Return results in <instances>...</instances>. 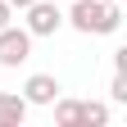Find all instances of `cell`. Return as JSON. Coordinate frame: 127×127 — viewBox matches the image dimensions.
Listing matches in <instances>:
<instances>
[{
  "label": "cell",
  "mask_w": 127,
  "mask_h": 127,
  "mask_svg": "<svg viewBox=\"0 0 127 127\" xmlns=\"http://www.w3.org/2000/svg\"><path fill=\"white\" fill-rule=\"evenodd\" d=\"M32 59V32L5 23L0 27V68H18V64Z\"/></svg>",
  "instance_id": "obj_2"
},
{
  "label": "cell",
  "mask_w": 127,
  "mask_h": 127,
  "mask_svg": "<svg viewBox=\"0 0 127 127\" xmlns=\"http://www.w3.org/2000/svg\"><path fill=\"white\" fill-rule=\"evenodd\" d=\"M104 123H109V104L82 100V127H104Z\"/></svg>",
  "instance_id": "obj_7"
},
{
  "label": "cell",
  "mask_w": 127,
  "mask_h": 127,
  "mask_svg": "<svg viewBox=\"0 0 127 127\" xmlns=\"http://www.w3.org/2000/svg\"><path fill=\"white\" fill-rule=\"evenodd\" d=\"M23 100L27 104H55L59 100V82L50 73H32L27 82H23Z\"/></svg>",
  "instance_id": "obj_4"
},
{
  "label": "cell",
  "mask_w": 127,
  "mask_h": 127,
  "mask_svg": "<svg viewBox=\"0 0 127 127\" xmlns=\"http://www.w3.org/2000/svg\"><path fill=\"white\" fill-rule=\"evenodd\" d=\"M27 118V100L14 91H0V127H23Z\"/></svg>",
  "instance_id": "obj_5"
},
{
  "label": "cell",
  "mask_w": 127,
  "mask_h": 127,
  "mask_svg": "<svg viewBox=\"0 0 127 127\" xmlns=\"http://www.w3.org/2000/svg\"><path fill=\"white\" fill-rule=\"evenodd\" d=\"M64 23L77 27L82 36H114L123 27V14H118V0H73Z\"/></svg>",
  "instance_id": "obj_1"
},
{
  "label": "cell",
  "mask_w": 127,
  "mask_h": 127,
  "mask_svg": "<svg viewBox=\"0 0 127 127\" xmlns=\"http://www.w3.org/2000/svg\"><path fill=\"white\" fill-rule=\"evenodd\" d=\"M109 95H114L118 104H127V73H123V68H114V86H109Z\"/></svg>",
  "instance_id": "obj_8"
},
{
  "label": "cell",
  "mask_w": 127,
  "mask_h": 127,
  "mask_svg": "<svg viewBox=\"0 0 127 127\" xmlns=\"http://www.w3.org/2000/svg\"><path fill=\"white\" fill-rule=\"evenodd\" d=\"M55 123L59 127H82V100H55Z\"/></svg>",
  "instance_id": "obj_6"
},
{
  "label": "cell",
  "mask_w": 127,
  "mask_h": 127,
  "mask_svg": "<svg viewBox=\"0 0 127 127\" xmlns=\"http://www.w3.org/2000/svg\"><path fill=\"white\" fill-rule=\"evenodd\" d=\"M9 5H14V9H27V5H32V0H9Z\"/></svg>",
  "instance_id": "obj_10"
},
{
  "label": "cell",
  "mask_w": 127,
  "mask_h": 127,
  "mask_svg": "<svg viewBox=\"0 0 127 127\" xmlns=\"http://www.w3.org/2000/svg\"><path fill=\"white\" fill-rule=\"evenodd\" d=\"M32 36H55V32L64 27V14L50 5V0H32L27 5V23H23Z\"/></svg>",
  "instance_id": "obj_3"
},
{
  "label": "cell",
  "mask_w": 127,
  "mask_h": 127,
  "mask_svg": "<svg viewBox=\"0 0 127 127\" xmlns=\"http://www.w3.org/2000/svg\"><path fill=\"white\" fill-rule=\"evenodd\" d=\"M9 18H14V5H9V0H0V27H5Z\"/></svg>",
  "instance_id": "obj_9"
}]
</instances>
